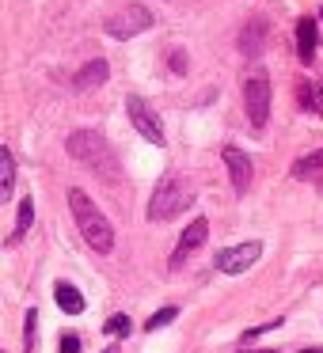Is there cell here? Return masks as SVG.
<instances>
[{
  "mask_svg": "<svg viewBox=\"0 0 323 353\" xmlns=\"http://www.w3.org/2000/svg\"><path fill=\"white\" fill-rule=\"evenodd\" d=\"M65 148H69V156L77 163H84L88 171H92L95 179H103V183H122V163H118L115 148H110V141L103 137V133L95 130H77L69 133V141H65Z\"/></svg>",
  "mask_w": 323,
  "mask_h": 353,
  "instance_id": "obj_1",
  "label": "cell"
},
{
  "mask_svg": "<svg viewBox=\"0 0 323 353\" xmlns=\"http://www.w3.org/2000/svg\"><path fill=\"white\" fill-rule=\"evenodd\" d=\"M69 209H72V216H77V228H80V236H84V243L92 247L95 254L115 251V224L99 213V205H95L84 190H77V186L69 190Z\"/></svg>",
  "mask_w": 323,
  "mask_h": 353,
  "instance_id": "obj_2",
  "label": "cell"
},
{
  "mask_svg": "<svg viewBox=\"0 0 323 353\" xmlns=\"http://www.w3.org/2000/svg\"><path fill=\"white\" fill-rule=\"evenodd\" d=\"M190 201H194L190 179L179 175V171H168V175L156 183V190H153L148 216H153V221H171V216H179L183 209H190Z\"/></svg>",
  "mask_w": 323,
  "mask_h": 353,
  "instance_id": "obj_3",
  "label": "cell"
},
{
  "mask_svg": "<svg viewBox=\"0 0 323 353\" xmlns=\"http://www.w3.org/2000/svg\"><path fill=\"white\" fill-rule=\"evenodd\" d=\"M148 27H153V12H145L141 4H130V8L115 12V16L103 23V31L115 42H130V39H137L141 31H148Z\"/></svg>",
  "mask_w": 323,
  "mask_h": 353,
  "instance_id": "obj_4",
  "label": "cell"
},
{
  "mask_svg": "<svg viewBox=\"0 0 323 353\" xmlns=\"http://www.w3.org/2000/svg\"><path fill=\"white\" fill-rule=\"evenodd\" d=\"M244 107H247V118H251L255 130H262L270 118V80L266 72H251L244 80Z\"/></svg>",
  "mask_w": 323,
  "mask_h": 353,
  "instance_id": "obj_5",
  "label": "cell"
},
{
  "mask_svg": "<svg viewBox=\"0 0 323 353\" xmlns=\"http://www.w3.org/2000/svg\"><path fill=\"white\" fill-rule=\"evenodd\" d=\"M126 110H130L133 130H137L148 145H164V141H168L164 137V122H160V114H156L153 103H145L141 95H130V99H126Z\"/></svg>",
  "mask_w": 323,
  "mask_h": 353,
  "instance_id": "obj_6",
  "label": "cell"
},
{
  "mask_svg": "<svg viewBox=\"0 0 323 353\" xmlns=\"http://www.w3.org/2000/svg\"><path fill=\"white\" fill-rule=\"evenodd\" d=\"M262 254V243H236V247H224L221 254H217V270H224V274H244V270H251L255 262H259Z\"/></svg>",
  "mask_w": 323,
  "mask_h": 353,
  "instance_id": "obj_7",
  "label": "cell"
},
{
  "mask_svg": "<svg viewBox=\"0 0 323 353\" xmlns=\"http://www.w3.org/2000/svg\"><path fill=\"white\" fill-rule=\"evenodd\" d=\"M206 239H209V221H206V216H198V221H190V224L183 228V236H179V243H175V251H171L168 266H171V270L183 266V262L190 259V251H198Z\"/></svg>",
  "mask_w": 323,
  "mask_h": 353,
  "instance_id": "obj_8",
  "label": "cell"
},
{
  "mask_svg": "<svg viewBox=\"0 0 323 353\" xmlns=\"http://www.w3.org/2000/svg\"><path fill=\"white\" fill-rule=\"evenodd\" d=\"M224 168H228V179L236 186V194H247V186H251V160H247L244 148H236V145L224 148Z\"/></svg>",
  "mask_w": 323,
  "mask_h": 353,
  "instance_id": "obj_9",
  "label": "cell"
},
{
  "mask_svg": "<svg viewBox=\"0 0 323 353\" xmlns=\"http://www.w3.org/2000/svg\"><path fill=\"white\" fill-rule=\"evenodd\" d=\"M107 80H110V65L103 61V57H95V61H88L84 69L77 72L72 84H77V92H95V88H103Z\"/></svg>",
  "mask_w": 323,
  "mask_h": 353,
  "instance_id": "obj_10",
  "label": "cell"
},
{
  "mask_svg": "<svg viewBox=\"0 0 323 353\" xmlns=\"http://www.w3.org/2000/svg\"><path fill=\"white\" fill-rule=\"evenodd\" d=\"M266 34H270L266 19H251V23L239 31V54H244V57H259V54H262V42H266Z\"/></svg>",
  "mask_w": 323,
  "mask_h": 353,
  "instance_id": "obj_11",
  "label": "cell"
},
{
  "mask_svg": "<svg viewBox=\"0 0 323 353\" xmlns=\"http://www.w3.org/2000/svg\"><path fill=\"white\" fill-rule=\"evenodd\" d=\"M297 57L304 65H312L315 57V19H297Z\"/></svg>",
  "mask_w": 323,
  "mask_h": 353,
  "instance_id": "obj_12",
  "label": "cell"
},
{
  "mask_svg": "<svg viewBox=\"0 0 323 353\" xmlns=\"http://www.w3.org/2000/svg\"><path fill=\"white\" fill-rule=\"evenodd\" d=\"M12 194H16V156H12V148L4 145L0 148V198L8 201Z\"/></svg>",
  "mask_w": 323,
  "mask_h": 353,
  "instance_id": "obj_13",
  "label": "cell"
},
{
  "mask_svg": "<svg viewBox=\"0 0 323 353\" xmlns=\"http://www.w3.org/2000/svg\"><path fill=\"white\" fill-rule=\"evenodd\" d=\"M54 296H57V304H61V312H65V315H77V312H84V292H80L77 285H69V281H57V285H54Z\"/></svg>",
  "mask_w": 323,
  "mask_h": 353,
  "instance_id": "obj_14",
  "label": "cell"
},
{
  "mask_svg": "<svg viewBox=\"0 0 323 353\" xmlns=\"http://www.w3.org/2000/svg\"><path fill=\"white\" fill-rule=\"evenodd\" d=\"M289 175H293V179H315V175H323V148H320V152L300 156V160L293 163Z\"/></svg>",
  "mask_w": 323,
  "mask_h": 353,
  "instance_id": "obj_15",
  "label": "cell"
},
{
  "mask_svg": "<svg viewBox=\"0 0 323 353\" xmlns=\"http://www.w3.org/2000/svg\"><path fill=\"white\" fill-rule=\"evenodd\" d=\"M31 221H35V201H31V198H23V205H19V216H16V232L8 236V243H16L19 236H27Z\"/></svg>",
  "mask_w": 323,
  "mask_h": 353,
  "instance_id": "obj_16",
  "label": "cell"
},
{
  "mask_svg": "<svg viewBox=\"0 0 323 353\" xmlns=\"http://www.w3.org/2000/svg\"><path fill=\"white\" fill-rule=\"evenodd\" d=\"M35 330H39V312L27 307V315H23V353L35 350Z\"/></svg>",
  "mask_w": 323,
  "mask_h": 353,
  "instance_id": "obj_17",
  "label": "cell"
},
{
  "mask_svg": "<svg viewBox=\"0 0 323 353\" xmlns=\"http://www.w3.org/2000/svg\"><path fill=\"white\" fill-rule=\"evenodd\" d=\"M103 330H107L110 338H126L130 334V319H126V315H110V319L103 323Z\"/></svg>",
  "mask_w": 323,
  "mask_h": 353,
  "instance_id": "obj_18",
  "label": "cell"
},
{
  "mask_svg": "<svg viewBox=\"0 0 323 353\" xmlns=\"http://www.w3.org/2000/svg\"><path fill=\"white\" fill-rule=\"evenodd\" d=\"M175 315H179V307H160V312H156L153 319L145 323V330H156V327H168V323H175Z\"/></svg>",
  "mask_w": 323,
  "mask_h": 353,
  "instance_id": "obj_19",
  "label": "cell"
},
{
  "mask_svg": "<svg viewBox=\"0 0 323 353\" xmlns=\"http://www.w3.org/2000/svg\"><path fill=\"white\" fill-rule=\"evenodd\" d=\"M297 99H300V107H304V110H315V88L308 84V80H300V84H297Z\"/></svg>",
  "mask_w": 323,
  "mask_h": 353,
  "instance_id": "obj_20",
  "label": "cell"
},
{
  "mask_svg": "<svg viewBox=\"0 0 323 353\" xmlns=\"http://www.w3.org/2000/svg\"><path fill=\"white\" fill-rule=\"evenodd\" d=\"M61 353H80V338L77 334H65L61 338Z\"/></svg>",
  "mask_w": 323,
  "mask_h": 353,
  "instance_id": "obj_21",
  "label": "cell"
},
{
  "mask_svg": "<svg viewBox=\"0 0 323 353\" xmlns=\"http://www.w3.org/2000/svg\"><path fill=\"white\" fill-rule=\"evenodd\" d=\"M183 65H186V57H183V54H171V69L183 72Z\"/></svg>",
  "mask_w": 323,
  "mask_h": 353,
  "instance_id": "obj_22",
  "label": "cell"
},
{
  "mask_svg": "<svg viewBox=\"0 0 323 353\" xmlns=\"http://www.w3.org/2000/svg\"><path fill=\"white\" fill-rule=\"evenodd\" d=\"M315 110H320V114H323V88H320V92H315Z\"/></svg>",
  "mask_w": 323,
  "mask_h": 353,
  "instance_id": "obj_23",
  "label": "cell"
},
{
  "mask_svg": "<svg viewBox=\"0 0 323 353\" xmlns=\"http://www.w3.org/2000/svg\"><path fill=\"white\" fill-rule=\"evenodd\" d=\"M232 353H274V350H232Z\"/></svg>",
  "mask_w": 323,
  "mask_h": 353,
  "instance_id": "obj_24",
  "label": "cell"
},
{
  "mask_svg": "<svg viewBox=\"0 0 323 353\" xmlns=\"http://www.w3.org/2000/svg\"><path fill=\"white\" fill-rule=\"evenodd\" d=\"M300 353H323V350H315V345H308V350H300Z\"/></svg>",
  "mask_w": 323,
  "mask_h": 353,
  "instance_id": "obj_25",
  "label": "cell"
},
{
  "mask_svg": "<svg viewBox=\"0 0 323 353\" xmlns=\"http://www.w3.org/2000/svg\"><path fill=\"white\" fill-rule=\"evenodd\" d=\"M103 353H118V345H107V350H103Z\"/></svg>",
  "mask_w": 323,
  "mask_h": 353,
  "instance_id": "obj_26",
  "label": "cell"
},
{
  "mask_svg": "<svg viewBox=\"0 0 323 353\" xmlns=\"http://www.w3.org/2000/svg\"><path fill=\"white\" fill-rule=\"evenodd\" d=\"M320 19H323V8H320Z\"/></svg>",
  "mask_w": 323,
  "mask_h": 353,
  "instance_id": "obj_27",
  "label": "cell"
}]
</instances>
